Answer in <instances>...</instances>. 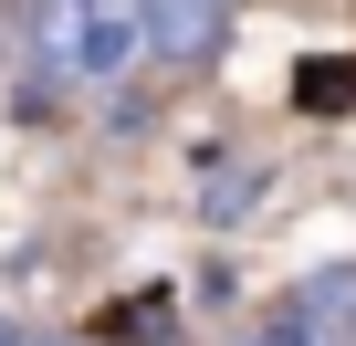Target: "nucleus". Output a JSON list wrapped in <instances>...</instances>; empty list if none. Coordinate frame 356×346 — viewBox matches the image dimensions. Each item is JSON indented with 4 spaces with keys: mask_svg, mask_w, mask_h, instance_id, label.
<instances>
[{
    "mask_svg": "<svg viewBox=\"0 0 356 346\" xmlns=\"http://www.w3.org/2000/svg\"><path fill=\"white\" fill-rule=\"evenodd\" d=\"M220 32H231V0H157V11H147V63L200 74L220 53Z\"/></svg>",
    "mask_w": 356,
    "mask_h": 346,
    "instance_id": "nucleus-1",
    "label": "nucleus"
},
{
    "mask_svg": "<svg viewBox=\"0 0 356 346\" xmlns=\"http://www.w3.org/2000/svg\"><path fill=\"white\" fill-rule=\"evenodd\" d=\"M283 315H293V325H314L325 346H356V262H325V273H304Z\"/></svg>",
    "mask_w": 356,
    "mask_h": 346,
    "instance_id": "nucleus-2",
    "label": "nucleus"
},
{
    "mask_svg": "<svg viewBox=\"0 0 356 346\" xmlns=\"http://www.w3.org/2000/svg\"><path fill=\"white\" fill-rule=\"evenodd\" d=\"M0 346H32V336H22V325H11V315H0Z\"/></svg>",
    "mask_w": 356,
    "mask_h": 346,
    "instance_id": "nucleus-3",
    "label": "nucleus"
},
{
    "mask_svg": "<svg viewBox=\"0 0 356 346\" xmlns=\"http://www.w3.org/2000/svg\"><path fill=\"white\" fill-rule=\"evenodd\" d=\"M0 53H11V22H0Z\"/></svg>",
    "mask_w": 356,
    "mask_h": 346,
    "instance_id": "nucleus-4",
    "label": "nucleus"
},
{
    "mask_svg": "<svg viewBox=\"0 0 356 346\" xmlns=\"http://www.w3.org/2000/svg\"><path fill=\"white\" fill-rule=\"evenodd\" d=\"M32 346H42V336H32Z\"/></svg>",
    "mask_w": 356,
    "mask_h": 346,
    "instance_id": "nucleus-5",
    "label": "nucleus"
}]
</instances>
